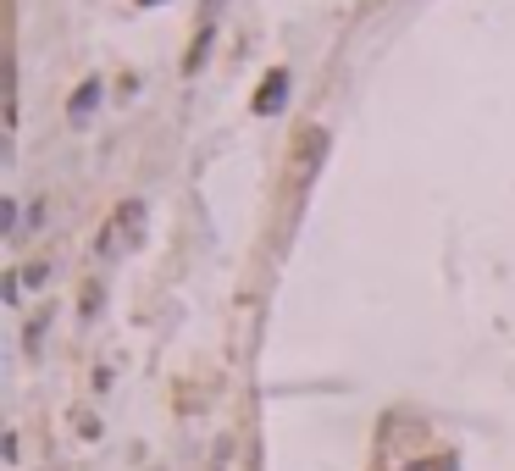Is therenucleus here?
<instances>
[{
  "label": "nucleus",
  "mask_w": 515,
  "mask_h": 471,
  "mask_svg": "<svg viewBox=\"0 0 515 471\" xmlns=\"http://www.w3.org/2000/svg\"><path fill=\"white\" fill-rule=\"evenodd\" d=\"M283 100H288V73H272L261 84V95H255V111H261V117H277V111H283Z\"/></svg>",
  "instance_id": "f257e3e1"
},
{
  "label": "nucleus",
  "mask_w": 515,
  "mask_h": 471,
  "mask_svg": "<svg viewBox=\"0 0 515 471\" xmlns=\"http://www.w3.org/2000/svg\"><path fill=\"white\" fill-rule=\"evenodd\" d=\"M95 100H100V84H84V89H78V95H72V122L84 117V111L95 106Z\"/></svg>",
  "instance_id": "f03ea898"
},
{
  "label": "nucleus",
  "mask_w": 515,
  "mask_h": 471,
  "mask_svg": "<svg viewBox=\"0 0 515 471\" xmlns=\"http://www.w3.org/2000/svg\"><path fill=\"white\" fill-rule=\"evenodd\" d=\"M139 6H161V0H139Z\"/></svg>",
  "instance_id": "20e7f679"
},
{
  "label": "nucleus",
  "mask_w": 515,
  "mask_h": 471,
  "mask_svg": "<svg viewBox=\"0 0 515 471\" xmlns=\"http://www.w3.org/2000/svg\"><path fill=\"white\" fill-rule=\"evenodd\" d=\"M405 471H455V460H449V455H427V460H416V466H405Z\"/></svg>",
  "instance_id": "7ed1b4c3"
}]
</instances>
